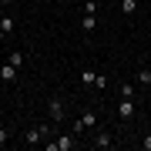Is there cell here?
<instances>
[{
    "label": "cell",
    "instance_id": "obj_5",
    "mask_svg": "<svg viewBox=\"0 0 151 151\" xmlns=\"http://www.w3.org/2000/svg\"><path fill=\"white\" fill-rule=\"evenodd\" d=\"M118 114H121V118H134V97H121Z\"/></svg>",
    "mask_w": 151,
    "mask_h": 151
},
{
    "label": "cell",
    "instance_id": "obj_15",
    "mask_svg": "<svg viewBox=\"0 0 151 151\" xmlns=\"http://www.w3.org/2000/svg\"><path fill=\"white\" fill-rule=\"evenodd\" d=\"M7 141H10V128H0V148H4Z\"/></svg>",
    "mask_w": 151,
    "mask_h": 151
},
{
    "label": "cell",
    "instance_id": "obj_18",
    "mask_svg": "<svg viewBox=\"0 0 151 151\" xmlns=\"http://www.w3.org/2000/svg\"><path fill=\"white\" fill-rule=\"evenodd\" d=\"M70 4H84V0H70Z\"/></svg>",
    "mask_w": 151,
    "mask_h": 151
},
{
    "label": "cell",
    "instance_id": "obj_7",
    "mask_svg": "<svg viewBox=\"0 0 151 151\" xmlns=\"http://www.w3.org/2000/svg\"><path fill=\"white\" fill-rule=\"evenodd\" d=\"M10 30H14V17L10 14H0V40H4Z\"/></svg>",
    "mask_w": 151,
    "mask_h": 151
},
{
    "label": "cell",
    "instance_id": "obj_19",
    "mask_svg": "<svg viewBox=\"0 0 151 151\" xmlns=\"http://www.w3.org/2000/svg\"><path fill=\"white\" fill-rule=\"evenodd\" d=\"M0 4H14V0H0Z\"/></svg>",
    "mask_w": 151,
    "mask_h": 151
},
{
    "label": "cell",
    "instance_id": "obj_3",
    "mask_svg": "<svg viewBox=\"0 0 151 151\" xmlns=\"http://www.w3.org/2000/svg\"><path fill=\"white\" fill-rule=\"evenodd\" d=\"M94 124H97V114H94V111H81V118L74 121V134H81V131L94 128Z\"/></svg>",
    "mask_w": 151,
    "mask_h": 151
},
{
    "label": "cell",
    "instance_id": "obj_10",
    "mask_svg": "<svg viewBox=\"0 0 151 151\" xmlns=\"http://www.w3.org/2000/svg\"><path fill=\"white\" fill-rule=\"evenodd\" d=\"M138 84H141V87L151 84V70H148V67H138Z\"/></svg>",
    "mask_w": 151,
    "mask_h": 151
},
{
    "label": "cell",
    "instance_id": "obj_13",
    "mask_svg": "<svg viewBox=\"0 0 151 151\" xmlns=\"http://www.w3.org/2000/svg\"><path fill=\"white\" fill-rule=\"evenodd\" d=\"M81 81L84 84H94L97 81V70H81Z\"/></svg>",
    "mask_w": 151,
    "mask_h": 151
},
{
    "label": "cell",
    "instance_id": "obj_17",
    "mask_svg": "<svg viewBox=\"0 0 151 151\" xmlns=\"http://www.w3.org/2000/svg\"><path fill=\"white\" fill-rule=\"evenodd\" d=\"M145 91H148V101H151V84H148V87H145Z\"/></svg>",
    "mask_w": 151,
    "mask_h": 151
},
{
    "label": "cell",
    "instance_id": "obj_20",
    "mask_svg": "<svg viewBox=\"0 0 151 151\" xmlns=\"http://www.w3.org/2000/svg\"><path fill=\"white\" fill-rule=\"evenodd\" d=\"M30 4H44V0H30Z\"/></svg>",
    "mask_w": 151,
    "mask_h": 151
},
{
    "label": "cell",
    "instance_id": "obj_8",
    "mask_svg": "<svg viewBox=\"0 0 151 151\" xmlns=\"http://www.w3.org/2000/svg\"><path fill=\"white\" fill-rule=\"evenodd\" d=\"M94 145H97V148H114V138L108 134V131H97V138H94Z\"/></svg>",
    "mask_w": 151,
    "mask_h": 151
},
{
    "label": "cell",
    "instance_id": "obj_4",
    "mask_svg": "<svg viewBox=\"0 0 151 151\" xmlns=\"http://www.w3.org/2000/svg\"><path fill=\"white\" fill-rule=\"evenodd\" d=\"M40 141H44V134H40V128H37V124H34V128H27V131H24V145H40Z\"/></svg>",
    "mask_w": 151,
    "mask_h": 151
},
{
    "label": "cell",
    "instance_id": "obj_1",
    "mask_svg": "<svg viewBox=\"0 0 151 151\" xmlns=\"http://www.w3.org/2000/svg\"><path fill=\"white\" fill-rule=\"evenodd\" d=\"M47 118L54 121V124H60L67 118V108H64V97H50L47 101Z\"/></svg>",
    "mask_w": 151,
    "mask_h": 151
},
{
    "label": "cell",
    "instance_id": "obj_9",
    "mask_svg": "<svg viewBox=\"0 0 151 151\" xmlns=\"http://www.w3.org/2000/svg\"><path fill=\"white\" fill-rule=\"evenodd\" d=\"M81 27H84L87 34H91V30L97 27V14H84V20H81Z\"/></svg>",
    "mask_w": 151,
    "mask_h": 151
},
{
    "label": "cell",
    "instance_id": "obj_16",
    "mask_svg": "<svg viewBox=\"0 0 151 151\" xmlns=\"http://www.w3.org/2000/svg\"><path fill=\"white\" fill-rule=\"evenodd\" d=\"M141 148H145V151H151V134H148L145 141H141Z\"/></svg>",
    "mask_w": 151,
    "mask_h": 151
},
{
    "label": "cell",
    "instance_id": "obj_14",
    "mask_svg": "<svg viewBox=\"0 0 151 151\" xmlns=\"http://www.w3.org/2000/svg\"><path fill=\"white\" fill-rule=\"evenodd\" d=\"M81 10H84V14H97V4H94V0H84Z\"/></svg>",
    "mask_w": 151,
    "mask_h": 151
},
{
    "label": "cell",
    "instance_id": "obj_2",
    "mask_svg": "<svg viewBox=\"0 0 151 151\" xmlns=\"http://www.w3.org/2000/svg\"><path fill=\"white\" fill-rule=\"evenodd\" d=\"M77 141L70 138V134H60V138H54V141H44V151H70Z\"/></svg>",
    "mask_w": 151,
    "mask_h": 151
},
{
    "label": "cell",
    "instance_id": "obj_11",
    "mask_svg": "<svg viewBox=\"0 0 151 151\" xmlns=\"http://www.w3.org/2000/svg\"><path fill=\"white\" fill-rule=\"evenodd\" d=\"M121 10H124V14H128V17H131V14H134V10H138V0H121Z\"/></svg>",
    "mask_w": 151,
    "mask_h": 151
},
{
    "label": "cell",
    "instance_id": "obj_12",
    "mask_svg": "<svg viewBox=\"0 0 151 151\" xmlns=\"http://www.w3.org/2000/svg\"><path fill=\"white\" fill-rule=\"evenodd\" d=\"M7 60H10L14 67H24V54H20V50H10V57H7Z\"/></svg>",
    "mask_w": 151,
    "mask_h": 151
},
{
    "label": "cell",
    "instance_id": "obj_6",
    "mask_svg": "<svg viewBox=\"0 0 151 151\" xmlns=\"http://www.w3.org/2000/svg\"><path fill=\"white\" fill-rule=\"evenodd\" d=\"M17 70H20V67H14V64H10V60H7V64H4V67H0V81H4V84H10V81H14V77H17Z\"/></svg>",
    "mask_w": 151,
    "mask_h": 151
}]
</instances>
